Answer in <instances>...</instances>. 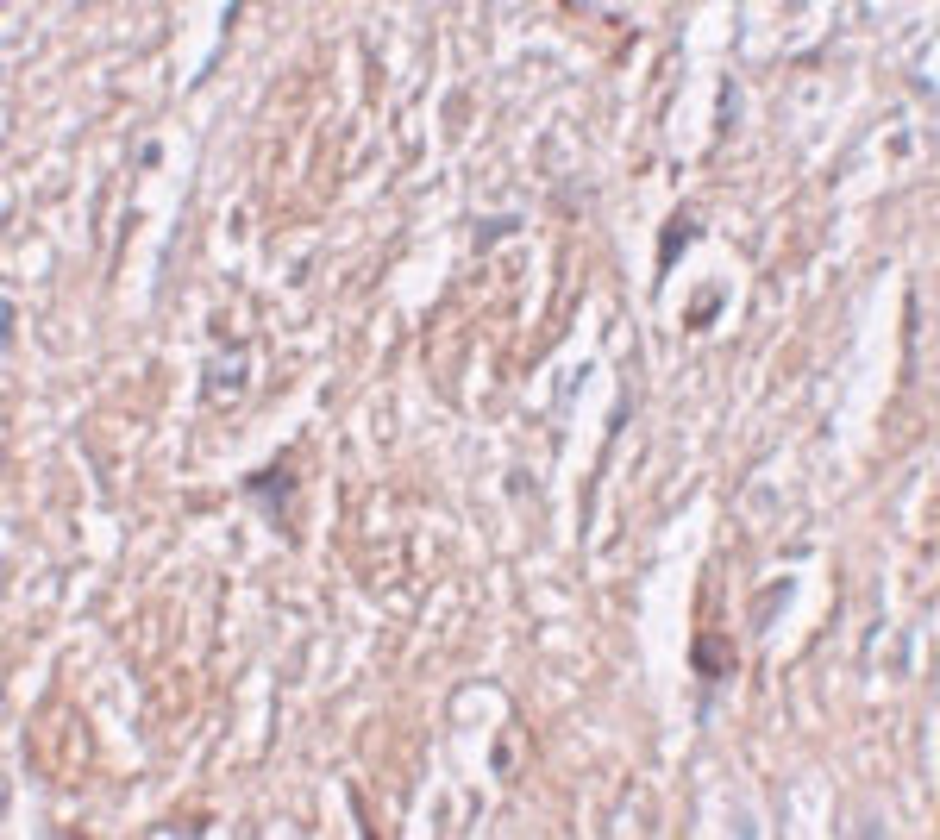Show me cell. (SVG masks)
I'll use <instances>...</instances> for the list:
<instances>
[{"mask_svg":"<svg viewBox=\"0 0 940 840\" xmlns=\"http://www.w3.org/2000/svg\"><path fill=\"white\" fill-rule=\"evenodd\" d=\"M239 489H245V502L270 508V521L295 527V489H301V477L289 471V458H276V464H264V471H251Z\"/></svg>","mask_w":940,"mask_h":840,"instance_id":"1","label":"cell"},{"mask_svg":"<svg viewBox=\"0 0 940 840\" xmlns=\"http://www.w3.org/2000/svg\"><path fill=\"white\" fill-rule=\"evenodd\" d=\"M734 665H740L734 640H721V634H696V646H690V671L702 678V690L727 684V678H734Z\"/></svg>","mask_w":940,"mask_h":840,"instance_id":"2","label":"cell"},{"mask_svg":"<svg viewBox=\"0 0 940 840\" xmlns=\"http://www.w3.org/2000/svg\"><path fill=\"white\" fill-rule=\"evenodd\" d=\"M702 232H709V226H702V220H690V214L677 220V226H665V239H658V264L671 270V264H677V258H684V251L702 239Z\"/></svg>","mask_w":940,"mask_h":840,"instance_id":"3","label":"cell"},{"mask_svg":"<svg viewBox=\"0 0 940 840\" xmlns=\"http://www.w3.org/2000/svg\"><path fill=\"white\" fill-rule=\"evenodd\" d=\"M514 232H521V220H508V214H489V220H477V232H470V251H489V245L514 239Z\"/></svg>","mask_w":940,"mask_h":840,"instance_id":"4","label":"cell"},{"mask_svg":"<svg viewBox=\"0 0 940 840\" xmlns=\"http://www.w3.org/2000/svg\"><path fill=\"white\" fill-rule=\"evenodd\" d=\"M13 339H19V308L13 295H0V352H13Z\"/></svg>","mask_w":940,"mask_h":840,"instance_id":"5","label":"cell"},{"mask_svg":"<svg viewBox=\"0 0 940 840\" xmlns=\"http://www.w3.org/2000/svg\"><path fill=\"white\" fill-rule=\"evenodd\" d=\"M734 120H740V82L727 76L721 82V126H734Z\"/></svg>","mask_w":940,"mask_h":840,"instance_id":"6","label":"cell"},{"mask_svg":"<svg viewBox=\"0 0 940 840\" xmlns=\"http://www.w3.org/2000/svg\"><path fill=\"white\" fill-rule=\"evenodd\" d=\"M709 308H715V289H702L696 308H690V326H709Z\"/></svg>","mask_w":940,"mask_h":840,"instance_id":"7","label":"cell"}]
</instances>
